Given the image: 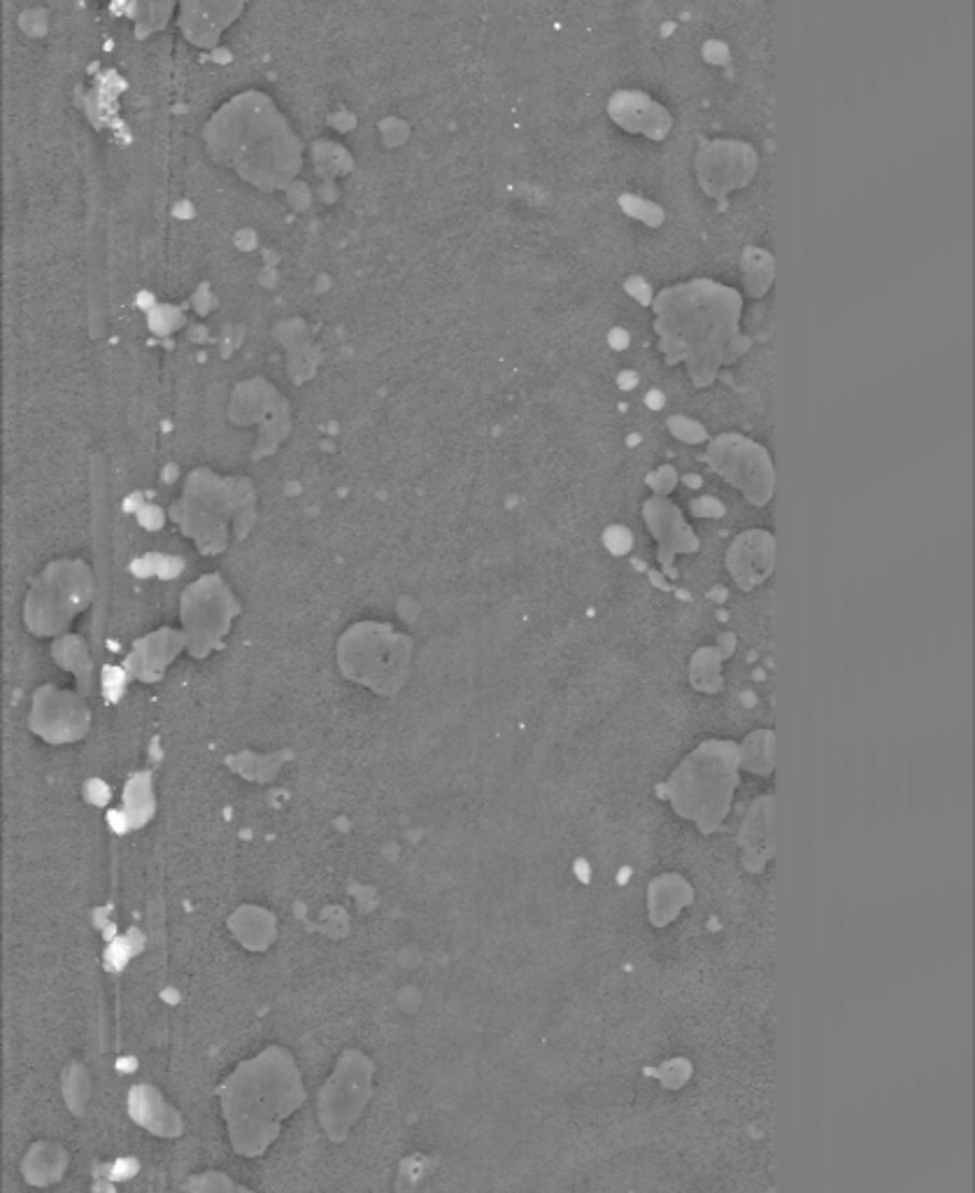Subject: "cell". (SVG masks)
Here are the masks:
<instances>
[{"label": "cell", "instance_id": "obj_1", "mask_svg": "<svg viewBox=\"0 0 975 1193\" xmlns=\"http://www.w3.org/2000/svg\"><path fill=\"white\" fill-rule=\"evenodd\" d=\"M652 306L662 353L668 364L685 362L699 388L750 347V339L740 333L742 298L734 287L705 277L689 280L659 292Z\"/></svg>", "mask_w": 975, "mask_h": 1193}, {"label": "cell", "instance_id": "obj_2", "mask_svg": "<svg viewBox=\"0 0 975 1193\" xmlns=\"http://www.w3.org/2000/svg\"><path fill=\"white\" fill-rule=\"evenodd\" d=\"M738 758L729 744H705L691 753L670 781L673 804L705 832L715 830L729 810Z\"/></svg>", "mask_w": 975, "mask_h": 1193}, {"label": "cell", "instance_id": "obj_3", "mask_svg": "<svg viewBox=\"0 0 975 1193\" xmlns=\"http://www.w3.org/2000/svg\"><path fill=\"white\" fill-rule=\"evenodd\" d=\"M708 462L754 506L771 501L775 489L773 460L764 446L742 434H722L708 448Z\"/></svg>", "mask_w": 975, "mask_h": 1193}, {"label": "cell", "instance_id": "obj_4", "mask_svg": "<svg viewBox=\"0 0 975 1193\" xmlns=\"http://www.w3.org/2000/svg\"><path fill=\"white\" fill-rule=\"evenodd\" d=\"M759 166L757 152L742 140H713L699 150L694 168L708 197L724 201L726 194L750 185Z\"/></svg>", "mask_w": 975, "mask_h": 1193}, {"label": "cell", "instance_id": "obj_5", "mask_svg": "<svg viewBox=\"0 0 975 1193\" xmlns=\"http://www.w3.org/2000/svg\"><path fill=\"white\" fill-rule=\"evenodd\" d=\"M608 115L627 133H641L652 140L666 138L673 127V117L664 105L650 94L635 90L615 92L608 103Z\"/></svg>", "mask_w": 975, "mask_h": 1193}, {"label": "cell", "instance_id": "obj_6", "mask_svg": "<svg viewBox=\"0 0 975 1193\" xmlns=\"http://www.w3.org/2000/svg\"><path fill=\"white\" fill-rule=\"evenodd\" d=\"M775 541L769 532L752 530L740 534L729 551V571L736 583L742 588H752L764 581L773 571Z\"/></svg>", "mask_w": 975, "mask_h": 1193}, {"label": "cell", "instance_id": "obj_7", "mask_svg": "<svg viewBox=\"0 0 975 1193\" xmlns=\"http://www.w3.org/2000/svg\"><path fill=\"white\" fill-rule=\"evenodd\" d=\"M645 520L654 539L662 543L664 553H687L697 548V536L687 528L678 506H673L666 497H654L645 504Z\"/></svg>", "mask_w": 975, "mask_h": 1193}, {"label": "cell", "instance_id": "obj_8", "mask_svg": "<svg viewBox=\"0 0 975 1193\" xmlns=\"http://www.w3.org/2000/svg\"><path fill=\"white\" fill-rule=\"evenodd\" d=\"M771 818H773V800L764 798L754 804L752 814L748 816L746 828H742V847L750 853L748 865L752 863L754 870H761L771 855Z\"/></svg>", "mask_w": 975, "mask_h": 1193}, {"label": "cell", "instance_id": "obj_9", "mask_svg": "<svg viewBox=\"0 0 975 1193\" xmlns=\"http://www.w3.org/2000/svg\"><path fill=\"white\" fill-rule=\"evenodd\" d=\"M742 285L750 298L764 296L775 277V257L764 248H746L740 257Z\"/></svg>", "mask_w": 975, "mask_h": 1193}, {"label": "cell", "instance_id": "obj_10", "mask_svg": "<svg viewBox=\"0 0 975 1193\" xmlns=\"http://www.w3.org/2000/svg\"><path fill=\"white\" fill-rule=\"evenodd\" d=\"M740 758L746 760V767L757 771V775H769L773 767V734L757 732L754 736H750Z\"/></svg>", "mask_w": 975, "mask_h": 1193}, {"label": "cell", "instance_id": "obj_11", "mask_svg": "<svg viewBox=\"0 0 975 1193\" xmlns=\"http://www.w3.org/2000/svg\"><path fill=\"white\" fill-rule=\"evenodd\" d=\"M668 429L670 434L680 438V441L685 444H701L708 438V432L703 429V425H699L697 420H689L685 415H676L668 420Z\"/></svg>", "mask_w": 975, "mask_h": 1193}, {"label": "cell", "instance_id": "obj_12", "mask_svg": "<svg viewBox=\"0 0 975 1193\" xmlns=\"http://www.w3.org/2000/svg\"><path fill=\"white\" fill-rule=\"evenodd\" d=\"M622 208L627 210L629 215L643 220L645 224L650 226H659L662 224V210L654 205V203H647V201H641V199H633V197H625L622 199Z\"/></svg>", "mask_w": 975, "mask_h": 1193}, {"label": "cell", "instance_id": "obj_13", "mask_svg": "<svg viewBox=\"0 0 975 1193\" xmlns=\"http://www.w3.org/2000/svg\"><path fill=\"white\" fill-rule=\"evenodd\" d=\"M647 483H650L652 489H657V495H666V493H670L673 487H676V483H678V473H676V469H673V466L664 464V466H659L654 473H650Z\"/></svg>", "mask_w": 975, "mask_h": 1193}, {"label": "cell", "instance_id": "obj_14", "mask_svg": "<svg viewBox=\"0 0 975 1193\" xmlns=\"http://www.w3.org/2000/svg\"><path fill=\"white\" fill-rule=\"evenodd\" d=\"M691 511H694L697 516H722V506L720 501L705 497L699 501H691Z\"/></svg>", "mask_w": 975, "mask_h": 1193}, {"label": "cell", "instance_id": "obj_15", "mask_svg": "<svg viewBox=\"0 0 975 1193\" xmlns=\"http://www.w3.org/2000/svg\"><path fill=\"white\" fill-rule=\"evenodd\" d=\"M627 290H629L631 294H635V296H641V302H645V304L650 302V287L643 285V280H641V277H631V280H629V285H627Z\"/></svg>", "mask_w": 975, "mask_h": 1193}]
</instances>
